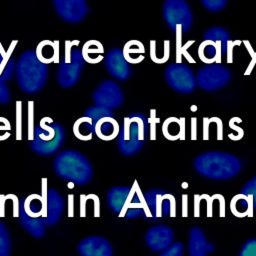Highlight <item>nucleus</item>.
I'll return each mask as SVG.
<instances>
[{
  "label": "nucleus",
  "instance_id": "nucleus-26",
  "mask_svg": "<svg viewBox=\"0 0 256 256\" xmlns=\"http://www.w3.org/2000/svg\"><path fill=\"white\" fill-rule=\"evenodd\" d=\"M230 208L232 213L237 217H251L253 215V206L251 199L243 193L237 194L232 198L230 202Z\"/></svg>",
  "mask_w": 256,
  "mask_h": 256
},
{
  "label": "nucleus",
  "instance_id": "nucleus-34",
  "mask_svg": "<svg viewBox=\"0 0 256 256\" xmlns=\"http://www.w3.org/2000/svg\"><path fill=\"white\" fill-rule=\"evenodd\" d=\"M184 244L182 242H173L168 248L163 250L159 256H183Z\"/></svg>",
  "mask_w": 256,
  "mask_h": 256
},
{
  "label": "nucleus",
  "instance_id": "nucleus-18",
  "mask_svg": "<svg viewBox=\"0 0 256 256\" xmlns=\"http://www.w3.org/2000/svg\"><path fill=\"white\" fill-rule=\"evenodd\" d=\"M214 246L207 240L202 228L194 226L189 231L188 256H207Z\"/></svg>",
  "mask_w": 256,
  "mask_h": 256
},
{
  "label": "nucleus",
  "instance_id": "nucleus-46",
  "mask_svg": "<svg viewBox=\"0 0 256 256\" xmlns=\"http://www.w3.org/2000/svg\"><path fill=\"white\" fill-rule=\"evenodd\" d=\"M244 43H245V45L248 47L247 49H249L250 53L253 55L254 53H253V51L251 50V47H250V44H249V42H248V41H244ZM255 62H256V53L254 54V56H252V61H251V63H250V66L247 68V70H246V72H245V74H246V75L250 73V71L252 70V68H253V66H254V64H255Z\"/></svg>",
  "mask_w": 256,
  "mask_h": 256
},
{
  "label": "nucleus",
  "instance_id": "nucleus-2",
  "mask_svg": "<svg viewBox=\"0 0 256 256\" xmlns=\"http://www.w3.org/2000/svg\"><path fill=\"white\" fill-rule=\"evenodd\" d=\"M15 72L17 85L26 94L40 92L48 80V66L37 58L33 50H26L20 55Z\"/></svg>",
  "mask_w": 256,
  "mask_h": 256
},
{
  "label": "nucleus",
  "instance_id": "nucleus-16",
  "mask_svg": "<svg viewBox=\"0 0 256 256\" xmlns=\"http://www.w3.org/2000/svg\"><path fill=\"white\" fill-rule=\"evenodd\" d=\"M77 250L80 256H113V248L109 240L98 235L87 236L82 239Z\"/></svg>",
  "mask_w": 256,
  "mask_h": 256
},
{
  "label": "nucleus",
  "instance_id": "nucleus-20",
  "mask_svg": "<svg viewBox=\"0 0 256 256\" xmlns=\"http://www.w3.org/2000/svg\"><path fill=\"white\" fill-rule=\"evenodd\" d=\"M37 58L44 64L60 63V42L42 40L36 47Z\"/></svg>",
  "mask_w": 256,
  "mask_h": 256
},
{
  "label": "nucleus",
  "instance_id": "nucleus-45",
  "mask_svg": "<svg viewBox=\"0 0 256 256\" xmlns=\"http://www.w3.org/2000/svg\"><path fill=\"white\" fill-rule=\"evenodd\" d=\"M193 43H194V40H190V41H188V42H187V44L185 43V44H184V46H183V47H182V49H181V52L184 54V56L186 57V59H187L189 62H191V63H195V60H194L193 58H191V57H190V55L186 52V50H187V48H188L191 44H193Z\"/></svg>",
  "mask_w": 256,
  "mask_h": 256
},
{
  "label": "nucleus",
  "instance_id": "nucleus-48",
  "mask_svg": "<svg viewBox=\"0 0 256 256\" xmlns=\"http://www.w3.org/2000/svg\"><path fill=\"white\" fill-rule=\"evenodd\" d=\"M192 123H193V133H192V136H193V137H192V138H193V139H196V136H195V135H196V128H195V127H196V118H193V119H192Z\"/></svg>",
  "mask_w": 256,
  "mask_h": 256
},
{
  "label": "nucleus",
  "instance_id": "nucleus-1",
  "mask_svg": "<svg viewBox=\"0 0 256 256\" xmlns=\"http://www.w3.org/2000/svg\"><path fill=\"white\" fill-rule=\"evenodd\" d=\"M194 169L211 180H230L242 170V162L236 155L225 151H206L197 155Z\"/></svg>",
  "mask_w": 256,
  "mask_h": 256
},
{
  "label": "nucleus",
  "instance_id": "nucleus-30",
  "mask_svg": "<svg viewBox=\"0 0 256 256\" xmlns=\"http://www.w3.org/2000/svg\"><path fill=\"white\" fill-rule=\"evenodd\" d=\"M23 206L26 213L31 217H42L45 210V200L42 195L30 194L23 200Z\"/></svg>",
  "mask_w": 256,
  "mask_h": 256
},
{
  "label": "nucleus",
  "instance_id": "nucleus-6",
  "mask_svg": "<svg viewBox=\"0 0 256 256\" xmlns=\"http://www.w3.org/2000/svg\"><path fill=\"white\" fill-rule=\"evenodd\" d=\"M79 40H66L65 52L62 61L59 63L57 71V83L64 89L74 87L81 78L84 67L82 50L78 48Z\"/></svg>",
  "mask_w": 256,
  "mask_h": 256
},
{
  "label": "nucleus",
  "instance_id": "nucleus-21",
  "mask_svg": "<svg viewBox=\"0 0 256 256\" xmlns=\"http://www.w3.org/2000/svg\"><path fill=\"white\" fill-rule=\"evenodd\" d=\"M18 44L17 40H13L7 49H4L0 42V78L5 81L10 80L13 77L16 65L12 53Z\"/></svg>",
  "mask_w": 256,
  "mask_h": 256
},
{
  "label": "nucleus",
  "instance_id": "nucleus-25",
  "mask_svg": "<svg viewBox=\"0 0 256 256\" xmlns=\"http://www.w3.org/2000/svg\"><path fill=\"white\" fill-rule=\"evenodd\" d=\"M203 39L219 43L221 45V56L227 54V48L230 43V34L225 28L213 26L204 32Z\"/></svg>",
  "mask_w": 256,
  "mask_h": 256
},
{
  "label": "nucleus",
  "instance_id": "nucleus-43",
  "mask_svg": "<svg viewBox=\"0 0 256 256\" xmlns=\"http://www.w3.org/2000/svg\"><path fill=\"white\" fill-rule=\"evenodd\" d=\"M86 195L81 194L80 195V216L85 217L86 216Z\"/></svg>",
  "mask_w": 256,
  "mask_h": 256
},
{
  "label": "nucleus",
  "instance_id": "nucleus-23",
  "mask_svg": "<svg viewBox=\"0 0 256 256\" xmlns=\"http://www.w3.org/2000/svg\"><path fill=\"white\" fill-rule=\"evenodd\" d=\"M198 56L205 64L221 62V45L211 40H203L198 47Z\"/></svg>",
  "mask_w": 256,
  "mask_h": 256
},
{
  "label": "nucleus",
  "instance_id": "nucleus-44",
  "mask_svg": "<svg viewBox=\"0 0 256 256\" xmlns=\"http://www.w3.org/2000/svg\"><path fill=\"white\" fill-rule=\"evenodd\" d=\"M68 216L69 217L74 216V195L73 194L68 195Z\"/></svg>",
  "mask_w": 256,
  "mask_h": 256
},
{
  "label": "nucleus",
  "instance_id": "nucleus-11",
  "mask_svg": "<svg viewBox=\"0 0 256 256\" xmlns=\"http://www.w3.org/2000/svg\"><path fill=\"white\" fill-rule=\"evenodd\" d=\"M95 106L106 109H117L124 103L125 96L118 83L113 80L101 82L92 94Z\"/></svg>",
  "mask_w": 256,
  "mask_h": 256
},
{
  "label": "nucleus",
  "instance_id": "nucleus-35",
  "mask_svg": "<svg viewBox=\"0 0 256 256\" xmlns=\"http://www.w3.org/2000/svg\"><path fill=\"white\" fill-rule=\"evenodd\" d=\"M34 102L28 101V140L32 141L34 138Z\"/></svg>",
  "mask_w": 256,
  "mask_h": 256
},
{
  "label": "nucleus",
  "instance_id": "nucleus-10",
  "mask_svg": "<svg viewBox=\"0 0 256 256\" xmlns=\"http://www.w3.org/2000/svg\"><path fill=\"white\" fill-rule=\"evenodd\" d=\"M164 77L168 86L174 91L182 94L193 92L197 80L192 68L183 63H173L166 67Z\"/></svg>",
  "mask_w": 256,
  "mask_h": 256
},
{
  "label": "nucleus",
  "instance_id": "nucleus-8",
  "mask_svg": "<svg viewBox=\"0 0 256 256\" xmlns=\"http://www.w3.org/2000/svg\"><path fill=\"white\" fill-rule=\"evenodd\" d=\"M84 116L92 119L95 135L104 141L115 139L120 131V126L110 109L91 106L85 110Z\"/></svg>",
  "mask_w": 256,
  "mask_h": 256
},
{
  "label": "nucleus",
  "instance_id": "nucleus-36",
  "mask_svg": "<svg viewBox=\"0 0 256 256\" xmlns=\"http://www.w3.org/2000/svg\"><path fill=\"white\" fill-rule=\"evenodd\" d=\"M124 216L127 219H138L142 217H147V211L145 206L143 207H128L125 210Z\"/></svg>",
  "mask_w": 256,
  "mask_h": 256
},
{
  "label": "nucleus",
  "instance_id": "nucleus-32",
  "mask_svg": "<svg viewBox=\"0 0 256 256\" xmlns=\"http://www.w3.org/2000/svg\"><path fill=\"white\" fill-rule=\"evenodd\" d=\"M241 193L247 195L251 199L253 210L256 209V176L246 182L241 190Z\"/></svg>",
  "mask_w": 256,
  "mask_h": 256
},
{
  "label": "nucleus",
  "instance_id": "nucleus-5",
  "mask_svg": "<svg viewBox=\"0 0 256 256\" xmlns=\"http://www.w3.org/2000/svg\"><path fill=\"white\" fill-rule=\"evenodd\" d=\"M65 140V131L60 123L51 117H43L35 126L31 150L40 156H51L59 151Z\"/></svg>",
  "mask_w": 256,
  "mask_h": 256
},
{
  "label": "nucleus",
  "instance_id": "nucleus-4",
  "mask_svg": "<svg viewBox=\"0 0 256 256\" xmlns=\"http://www.w3.org/2000/svg\"><path fill=\"white\" fill-rule=\"evenodd\" d=\"M148 118L140 112H133L123 119L118 134V149L124 156L138 154L145 145L149 132Z\"/></svg>",
  "mask_w": 256,
  "mask_h": 256
},
{
  "label": "nucleus",
  "instance_id": "nucleus-31",
  "mask_svg": "<svg viewBox=\"0 0 256 256\" xmlns=\"http://www.w3.org/2000/svg\"><path fill=\"white\" fill-rule=\"evenodd\" d=\"M12 242L7 227L0 221V256H10Z\"/></svg>",
  "mask_w": 256,
  "mask_h": 256
},
{
  "label": "nucleus",
  "instance_id": "nucleus-14",
  "mask_svg": "<svg viewBox=\"0 0 256 256\" xmlns=\"http://www.w3.org/2000/svg\"><path fill=\"white\" fill-rule=\"evenodd\" d=\"M105 67L108 73L115 79L125 82L127 81L132 73L133 69L130 63L127 62L123 55V50L121 48L111 49L107 55L104 57Z\"/></svg>",
  "mask_w": 256,
  "mask_h": 256
},
{
  "label": "nucleus",
  "instance_id": "nucleus-19",
  "mask_svg": "<svg viewBox=\"0 0 256 256\" xmlns=\"http://www.w3.org/2000/svg\"><path fill=\"white\" fill-rule=\"evenodd\" d=\"M19 223L21 226L33 237L41 238L45 235L46 231V222L44 218H35L29 216L23 206V200H20V214H19Z\"/></svg>",
  "mask_w": 256,
  "mask_h": 256
},
{
  "label": "nucleus",
  "instance_id": "nucleus-39",
  "mask_svg": "<svg viewBox=\"0 0 256 256\" xmlns=\"http://www.w3.org/2000/svg\"><path fill=\"white\" fill-rule=\"evenodd\" d=\"M11 99V93L5 80L0 78V104L6 105Z\"/></svg>",
  "mask_w": 256,
  "mask_h": 256
},
{
  "label": "nucleus",
  "instance_id": "nucleus-22",
  "mask_svg": "<svg viewBox=\"0 0 256 256\" xmlns=\"http://www.w3.org/2000/svg\"><path fill=\"white\" fill-rule=\"evenodd\" d=\"M164 195L165 191L157 188L148 190L143 195L144 204L147 211V217H151L153 219L161 217V206Z\"/></svg>",
  "mask_w": 256,
  "mask_h": 256
},
{
  "label": "nucleus",
  "instance_id": "nucleus-9",
  "mask_svg": "<svg viewBox=\"0 0 256 256\" xmlns=\"http://www.w3.org/2000/svg\"><path fill=\"white\" fill-rule=\"evenodd\" d=\"M231 78V70L220 63L207 64L199 68L196 76L199 87L208 92L216 91L227 86Z\"/></svg>",
  "mask_w": 256,
  "mask_h": 256
},
{
  "label": "nucleus",
  "instance_id": "nucleus-3",
  "mask_svg": "<svg viewBox=\"0 0 256 256\" xmlns=\"http://www.w3.org/2000/svg\"><path fill=\"white\" fill-rule=\"evenodd\" d=\"M56 175L75 185L89 184L94 176L89 159L79 151L65 150L57 154L53 162Z\"/></svg>",
  "mask_w": 256,
  "mask_h": 256
},
{
  "label": "nucleus",
  "instance_id": "nucleus-7",
  "mask_svg": "<svg viewBox=\"0 0 256 256\" xmlns=\"http://www.w3.org/2000/svg\"><path fill=\"white\" fill-rule=\"evenodd\" d=\"M162 15L173 32L180 26L182 32L186 33L193 24V13L186 0H164Z\"/></svg>",
  "mask_w": 256,
  "mask_h": 256
},
{
  "label": "nucleus",
  "instance_id": "nucleus-42",
  "mask_svg": "<svg viewBox=\"0 0 256 256\" xmlns=\"http://www.w3.org/2000/svg\"><path fill=\"white\" fill-rule=\"evenodd\" d=\"M159 119L155 117V110L151 109V117L148 118V123L150 124V139L154 140L155 139V123L158 122Z\"/></svg>",
  "mask_w": 256,
  "mask_h": 256
},
{
  "label": "nucleus",
  "instance_id": "nucleus-33",
  "mask_svg": "<svg viewBox=\"0 0 256 256\" xmlns=\"http://www.w3.org/2000/svg\"><path fill=\"white\" fill-rule=\"evenodd\" d=\"M205 9L211 12H219L227 6L228 0H200Z\"/></svg>",
  "mask_w": 256,
  "mask_h": 256
},
{
  "label": "nucleus",
  "instance_id": "nucleus-40",
  "mask_svg": "<svg viewBox=\"0 0 256 256\" xmlns=\"http://www.w3.org/2000/svg\"><path fill=\"white\" fill-rule=\"evenodd\" d=\"M241 121H242V120H241L239 117H233V118H231L230 121H229V127H230L231 129H233V130L236 132L235 135L229 137V138H231L232 140H239V139H241V138L243 137V134H244L243 129L236 125V123H240Z\"/></svg>",
  "mask_w": 256,
  "mask_h": 256
},
{
  "label": "nucleus",
  "instance_id": "nucleus-27",
  "mask_svg": "<svg viewBox=\"0 0 256 256\" xmlns=\"http://www.w3.org/2000/svg\"><path fill=\"white\" fill-rule=\"evenodd\" d=\"M122 50L125 59L130 64H138L144 59L145 48L143 43L138 40H129Z\"/></svg>",
  "mask_w": 256,
  "mask_h": 256
},
{
  "label": "nucleus",
  "instance_id": "nucleus-47",
  "mask_svg": "<svg viewBox=\"0 0 256 256\" xmlns=\"http://www.w3.org/2000/svg\"><path fill=\"white\" fill-rule=\"evenodd\" d=\"M6 198L4 195H0V217H4L5 216V202H6Z\"/></svg>",
  "mask_w": 256,
  "mask_h": 256
},
{
  "label": "nucleus",
  "instance_id": "nucleus-29",
  "mask_svg": "<svg viewBox=\"0 0 256 256\" xmlns=\"http://www.w3.org/2000/svg\"><path fill=\"white\" fill-rule=\"evenodd\" d=\"M162 132L165 138L169 140H176L183 138L184 135V124L183 119L176 117L167 118L162 125Z\"/></svg>",
  "mask_w": 256,
  "mask_h": 256
},
{
  "label": "nucleus",
  "instance_id": "nucleus-38",
  "mask_svg": "<svg viewBox=\"0 0 256 256\" xmlns=\"http://www.w3.org/2000/svg\"><path fill=\"white\" fill-rule=\"evenodd\" d=\"M239 256H256V239L247 240L239 253Z\"/></svg>",
  "mask_w": 256,
  "mask_h": 256
},
{
  "label": "nucleus",
  "instance_id": "nucleus-28",
  "mask_svg": "<svg viewBox=\"0 0 256 256\" xmlns=\"http://www.w3.org/2000/svg\"><path fill=\"white\" fill-rule=\"evenodd\" d=\"M73 133L79 140H91L93 134H95L92 119L88 116H83L77 119L73 125Z\"/></svg>",
  "mask_w": 256,
  "mask_h": 256
},
{
  "label": "nucleus",
  "instance_id": "nucleus-41",
  "mask_svg": "<svg viewBox=\"0 0 256 256\" xmlns=\"http://www.w3.org/2000/svg\"><path fill=\"white\" fill-rule=\"evenodd\" d=\"M11 125L5 117H0V141L6 140L10 137Z\"/></svg>",
  "mask_w": 256,
  "mask_h": 256
},
{
  "label": "nucleus",
  "instance_id": "nucleus-37",
  "mask_svg": "<svg viewBox=\"0 0 256 256\" xmlns=\"http://www.w3.org/2000/svg\"><path fill=\"white\" fill-rule=\"evenodd\" d=\"M22 139V102L16 101V140Z\"/></svg>",
  "mask_w": 256,
  "mask_h": 256
},
{
  "label": "nucleus",
  "instance_id": "nucleus-13",
  "mask_svg": "<svg viewBox=\"0 0 256 256\" xmlns=\"http://www.w3.org/2000/svg\"><path fill=\"white\" fill-rule=\"evenodd\" d=\"M42 196L45 200V210L42 217L46 225L54 226L62 216L64 198L55 188H47V178H42Z\"/></svg>",
  "mask_w": 256,
  "mask_h": 256
},
{
  "label": "nucleus",
  "instance_id": "nucleus-12",
  "mask_svg": "<svg viewBox=\"0 0 256 256\" xmlns=\"http://www.w3.org/2000/svg\"><path fill=\"white\" fill-rule=\"evenodd\" d=\"M57 15L65 22L79 24L89 12L87 0H52Z\"/></svg>",
  "mask_w": 256,
  "mask_h": 256
},
{
  "label": "nucleus",
  "instance_id": "nucleus-24",
  "mask_svg": "<svg viewBox=\"0 0 256 256\" xmlns=\"http://www.w3.org/2000/svg\"><path fill=\"white\" fill-rule=\"evenodd\" d=\"M84 61L89 64H97L104 59V47L98 40H88L82 47Z\"/></svg>",
  "mask_w": 256,
  "mask_h": 256
},
{
  "label": "nucleus",
  "instance_id": "nucleus-17",
  "mask_svg": "<svg viewBox=\"0 0 256 256\" xmlns=\"http://www.w3.org/2000/svg\"><path fill=\"white\" fill-rule=\"evenodd\" d=\"M132 191L133 186H114L107 192L108 206L114 213H117L119 217H124Z\"/></svg>",
  "mask_w": 256,
  "mask_h": 256
},
{
  "label": "nucleus",
  "instance_id": "nucleus-15",
  "mask_svg": "<svg viewBox=\"0 0 256 256\" xmlns=\"http://www.w3.org/2000/svg\"><path fill=\"white\" fill-rule=\"evenodd\" d=\"M174 241V231L163 224L150 227L145 235L146 245L154 252H162Z\"/></svg>",
  "mask_w": 256,
  "mask_h": 256
}]
</instances>
